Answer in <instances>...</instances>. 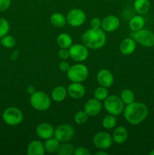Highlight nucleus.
Listing matches in <instances>:
<instances>
[{
  "instance_id": "9",
  "label": "nucleus",
  "mask_w": 154,
  "mask_h": 155,
  "mask_svg": "<svg viewBox=\"0 0 154 155\" xmlns=\"http://www.w3.org/2000/svg\"><path fill=\"white\" fill-rule=\"evenodd\" d=\"M69 57L77 62L87 60L89 55L88 48L84 44H72L69 48Z\"/></svg>"
},
{
  "instance_id": "34",
  "label": "nucleus",
  "mask_w": 154,
  "mask_h": 155,
  "mask_svg": "<svg viewBox=\"0 0 154 155\" xmlns=\"http://www.w3.org/2000/svg\"><path fill=\"white\" fill-rule=\"evenodd\" d=\"M91 152L85 147H78L74 150V155H90Z\"/></svg>"
},
{
  "instance_id": "32",
  "label": "nucleus",
  "mask_w": 154,
  "mask_h": 155,
  "mask_svg": "<svg viewBox=\"0 0 154 155\" xmlns=\"http://www.w3.org/2000/svg\"><path fill=\"white\" fill-rule=\"evenodd\" d=\"M10 30V24L5 18H0V39L8 34Z\"/></svg>"
},
{
  "instance_id": "12",
  "label": "nucleus",
  "mask_w": 154,
  "mask_h": 155,
  "mask_svg": "<svg viewBox=\"0 0 154 155\" xmlns=\"http://www.w3.org/2000/svg\"><path fill=\"white\" fill-rule=\"evenodd\" d=\"M120 26V21L119 18L116 15H107L101 22V27L105 32L112 33L119 29Z\"/></svg>"
},
{
  "instance_id": "29",
  "label": "nucleus",
  "mask_w": 154,
  "mask_h": 155,
  "mask_svg": "<svg viewBox=\"0 0 154 155\" xmlns=\"http://www.w3.org/2000/svg\"><path fill=\"white\" fill-rule=\"evenodd\" d=\"M108 95V88L104 87V86H100L99 87L95 89V90L94 91V98H95L96 99L99 100L101 101H104L107 98Z\"/></svg>"
},
{
  "instance_id": "10",
  "label": "nucleus",
  "mask_w": 154,
  "mask_h": 155,
  "mask_svg": "<svg viewBox=\"0 0 154 155\" xmlns=\"http://www.w3.org/2000/svg\"><path fill=\"white\" fill-rule=\"evenodd\" d=\"M113 137L106 132H99L94 136L92 143L95 148L100 150H107L113 145Z\"/></svg>"
},
{
  "instance_id": "20",
  "label": "nucleus",
  "mask_w": 154,
  "mask_h": 155,
  "mask_svg": "<svg viewBox=\"0 0 154 155\" xmlns=\"http://www.w3.org/2000/svg\"><path fill=\"white\" fill-rule=\"evenodd\" d=\"M67 89L63 86H56L51 92V98L55 102H61L64 101L67 95Z\"/></svg>"
},
{
  "instance_id": "7",
  "label": "nucleus",
  "mask_w": 154,
  "mask_h": 155,
  "mask_svg": "<svg viewBox=\"0 0 154 155\" xmlns=\"http://www.w3.org/2000/svg\"><path fill=\"white\" fill-rule=\"evenodd\" d=\"M130 37L146 48L154 46V33L149 30L143 28L137 31H132L130 33Z\"/></svg>"
},
{
  "instance_id": "5",
  "label": "nucleus",
  "mask_w": 154,
  "mask_h": 155,
  "mask_svg": "<svg viewBox=\"0 0 154 155\" xmlns=\"http://www.w3.org/2000/svg\"><path fill=\"white\" fill-rule=\"evenodd\" d=\"M66 75L72 83H82L88 77V68L82 64H76L70 66Z\"/></svg>"
},
{
  "instance_id": "41",
  "label": "nucleus",
  "mask_w": 154,
  "mask_h": 155,
  "mask_svg": "<svg viewBox=\"0 0 154 155\" xmlns=\"http://www.w3.org/2000/svg\"><path fill=\"white\" fill-rule=\"evenodd\" d=\"M149 155H154V149L152 150V151H151L149 153Z\"/></svg>"
},
{
  "instance_id": "23",
  "label": "nucleus",
  "mask_w": 154,
  "mask_h": 155,
  "mask_svg": "<svg viewBox=\"0 0 154 155\" xmlns=\"http://www.w3.org/2000/svg\"><path fill=\"white\" fill-rule=\"evenodd\" d=\"M150 8L149 0H135L134 2V9L139 15H145Z\"/></svg>"
},
{
  "instance_id": "28",
  "label": "nucleus",
  "mask_w": 154,
  "mask_h": 155,
  "mask_svg": "<svg viewBox=\"0 0 154 155\" xmlns=\"http://www.w3.org/2000/svg\"><path fill=\"white\" fill-rule=\"evenodd\" d=\"M74 150H75V148L73 145L64 142L63 144H60L57 153L59 155H72L74 154Z\"/></svg>"
},
{
  "instance_id": "14",
  "label": "nucleus",
  "mask_w": 154,
  "mask_h": 155,
  "mask_svg": "<svg viewBox=\"0 0 154 155\" xmlns=\"http://www.w3.org/2000/svg\"><path fill=\"white\" fill-rule=\"evenodd\" d=\"M102 107L101 101L93 98L86 101L84 106V110L89 117H95L101 113Z\"/></svg>"
},
{
  "instance_id": "18",
  "label": "nucleus",
  "mask_w": 154,
  "mask_h": 155,
  "mask_svg": "<svg viewBox=\"0 0 154 155\" xmlns=\"http://www.w3.org/2000/svg\"><path fill=\"white\" fill-rule=\"evenodd\" d=\"M44 144L39 140H33L29 143L27 148L28 155H44L45 154Z\"/></svg>"
},
{
  "instance_id": "37",
  "label": "nucleus",
  "mask_w": 154,
  "mask_h": 155,
  "mask_svg": "<svg viewBox=\"0 0 154 155\" xmlns=\"http://www.w3.org/2000/svg\"><path fill=\"white\" fill-rule=\"evenodd\" d=\"M70 68V65L66 61H62L60 64H59V69L62 71V72H67L68 70Z\"/></svg>"
},
{
  "instance_id": "4",
  "label": "nucleus",
  "mask_w": 154,
  "mask_h": 155,
  "mask_svg": "<svg viewBox=\"0 0 154 155\" xmlns=\"http://www.w3.org/2000/svg\"><path fill=\"white\" fill-rule=\"evenodd\" d=\"M104 107L107 113L116 117L123 113L125 104L119 96L115 95H108L104 101Z\"/></svg>"
},
{
  "instance_id": "26",
  "label": "nucleus",
  "mask_w": 154,
  "mask_h": 155,
  "mask_svg": "<svg viewBox=\"0 0 154 155\" xmlns=\"http://www.w3.org/2000/svg\"><path fill=\"white\" fill-rule=\"evenodd\" d=\"M117 124V120L116 116L109 114L108 115L105 116L102 120L103 127L106 130H112L116 127Z\"/></svg>"
},
{
  "instance_id": "31",
  "label": "nucleus",
  "mask_w": 154,
  "mask_h": 155,
  "mask_svg": "<svg viewBox=\"0 0 154 155\" xmlns=\"http://www.w3.org/2000/svg\"><path fill=\"white\" fill-rule=\"evenodd\" d=\"M88 117L89 116L85 110H79L74 115V121L78 125H82L87 122Z\"/></svg>"
},
{
  "instance_id": "42",
  "label": "nucleus",
  "mask_w": 154,
  "mask_h": 155,
  "mask_svg": "<svg viewBox=\"0 0 154 155\" xmlns=\"http://www.w3.org/2000/svg\"><path fill=\"white\" fill-rule=\"evenodd\" d=\"M108 1H114V0H108Z\"/></svg>"
},
{
  "instance_id": "24",
  "label": "nucleus",
  "mask_w": 154,
  "mask_h": 155,
  "mask_svg": "<svg viewBox=\"0 0 154 155\" xmlns=\"http://www.w3.org/2000/svg\"><path fill=\"white\" fill-rule=\"evenodd\" d=\"M50 22L55 27H63L67 23L66 18L61 13L55 12L50 17Z\"/></svg>"
},
{
  "instance_id": "1",
  "label": "nucleus",
  "mask_w": 154,
  "mask_h": 155,
  "mask_svg": "<svg viewBox=\"0 0 154 155\" xmlns=\"http://www.w3.org/2000/svg\"><path fill=\"white\" fill-rule=\"evenodd\" d=\"M147 106L141 102H134L127 104L123 110V116L131 125H138L145 120L148 116Z\"/></svg>"
},
{
  "instance_id": "40",
  "label": "nucleus",
  "mask_w": 154,
  "mask_h": 155,
  "mask_svg": "<svg viewBox=\"0 0 154 155\" xmlns=\"http://www.w3.org/2000/svg\"><path fill=\"white\" fill-rule=\"evenodd\" d=\"M18 55H19V52H18V51H14L11 55V59H13V60L17 59L18 58Z\"/></svg>"
},
{
  "instance_id": "2",
  "label": "nucleus",
  "mask_w": 154,
  "mask_h": 155,
  "mask_svg": "<svg viewBox=\"0 0 154 155\" xmlns=\"http://www.w3.org/2000/svg\"><path fill=\"white\" fill-rule=\"evenodd\" d=\"M82 44L92 50L100 49L106 45L107 35L103 29H89L82 36Z\"/></svg>"
},
{
  "instance_id": "21",
  "label": "nucleus",
  "mask_w": 154,
  "mask_h": 155,
  "mask_svg": "<svg viewBox=\"0 0 154 155\" xmlns=\"http://www.w3.org/2000/svg\"><path fill=\"white\" fill-rule=\"evenodd\" d=\"M145 25V19L141 15H135L129 21V28L131 31H137L143 28Z\"/></svg>"
},
{
  "instance_id": "35",
  "label": "nucleus",
  "mask_w": 154,
  "mask_h": 155,
  "mask_svg": "<svg viewBox=\"0 0 154 155\" xmlns=\"http://www.w3.org/2000/svg\"><path fill=\"white\" fill-rule=\"evenodd\" d=\"M11 0H0V12H4L9 8Z\"/></svg>"
},
{
  "instance_id": "38",
  "label": "nucleus",
  "mask_w": 154,
  "mask_h": 155,
  "mask_svg": "<svg viewBox=\"0 0 154 155\" xmlns=\"http://www.w3.org/2000/svg\"><path fill=\"white\" fill-rule=\"evenodd\" d=\"M36 92V89H35L34 86H28V88H27V92H28L29 94H30V95H31V94H33V92Z\"/></svg>"
},
{
  "instance_id": "15",
  "label": "nucleus",
  "mask_w": 154,
  "mask_h": 155,
  "mask_svg": "<svg viewBox=\"0 0 154 155\" xmlns=\"http://www.w3.org/2000/svg\"><path fill=\"white\" fill-rule=\"evenodd\" d=\"M36 133L38 137L46 140L54 136V128L51 124L48 123H42L37 126Z\"/></svg>"
},
{
  "instance_id": "8",
  "label": "nucleus",
  "mask_w": 154,
  "mask_h": 155,
  "mask_svg": "<svg viewBox=\"0 0 154 155\" xmlns=\"http://www.w3.org/2000/svg\"><path fill=\"white\" fill-rule=\"evenodd\" d=\"M74 136H75V129L69 124H61L54 129V136L60 142H69L74 137Z\"/></svg>"
},
{
  "instance_id": "3",
  "label": "nucleus",
  "mask_w": 154,
  "mask_h": 155,
  "mask_svg": "<svg viewBox=\"0 0 154 155\" xmlns=\"http://www.w3.org/2000/svg\"><path fill=\"white\" fill-rule=\"evenodd\" d=\"M30 103L32 107L39 111L47 110L51 106V98L43 91H36L30 95Z\"/></svg>"
},
{
  "instance_id": "25",
  "label": "nucleus",
  "mask_w": 154,
  "mask_h": 155,
  "mask_svg": "<svg viewBox=\"0 0 154 155\" xmlns=\"http://www.w3.org/2000/svg\"><path fill=\"white\" fill-rule=\"evenodd\" d=\"M60 142L54 136V138L51 137L50 139H46L45 142L44 143L45 151L48 153H56L58 150L60 146Z\"/></svg>"
},
{
  "instance_id": "16",
  "label": "nucleus",
  "mask_w": 154,
  "mask_h": 155,
  "mask_svg": "<svg viewBox=\"0 0 154 155\" xmlns=\"http://www.w3.org/2000/svg\"><path fill=\"white\" fill-rule=\"evenodd\" d=\"M67 94L74 99H80L85 94V88L81 83H72L66 88Z\"/></svg>"
},
{
  "instance_id": "13",
  "label": "nucleus",
  "mask_w": 154,
  "mask_h": 155,
  "mask_svg": "<svg viewBox=\"0 0 154 155\" xmlns=\"http://www.w3.org/2000/svg\"><path fill=\"white\" fill-rule=\"evenodd\" d=\"M97 81L98 84L106 88L113 86L114 77L111 71L107 69H101L97 74Z\"/></svg>"
},
{
  "instance_id": "33",
  "label": "nucleus",
  "mask_w": 154,
  "mask_h": 155,
  "mask_svg": "<svg viewBox=\"0 0 154 155\" xmlns=\"http://www.w3.org/2000/svg\"><path fill=\"white\" fill-rule=\"evenodd\" d=\"M57 54H58V57L61 60L66 61V59H68L69 58V49L68 48H60L58 51Z\"/></svg>"
},
{
  "instance_id": "17",
  "label": "nucleus",
  "mask_w": 154,
  "mask_h": 155,
  "mask_svg": "<svg viewBox=\"0 0 154 155\" xmlns=\"http://www.w3.org/2000/svg\"><path fill=\"white\" fill-rule=\"evenodd\" d=\"M137 42L131 37L125 38L119 45V51L124 55H130L136 49Z\"/></svg>"
},
{
  "instance_id": "22",
  "label": "nucleus",
  "mask_w": 154,
  "mask_h": 155,
  "mask_svg": "<svg viewBox=\"0 0 154 155\" xmlns=\"http://www.w3.org/2000/svg\"><path fill=\"white\" fill-rule=\"evenodd\" d=\"M57 44L60 48H68L72 45V38L66 33H62L57 36Z\"/></svg>"
},
{
  "instance_id": "36",
  "label": "nucleus",
  "mask_w": 154,
  "mask_h": 155,
  "mask_svg": "<svg viewBox=\"0 0 154 155\" xmlns=\"http://www.w3.org/2000/svg\"><path fill=\"white\" fill-rule=\"evenodd\" d=\"M101 22H102V21H101L100 18H92L91 21V24H90L91 27V28H94V29L101 28Z\"/></svg>"
},
{
  "instance_id": "30",
  "label": "nucleus",
  "mask_w": 154,
  "mask_h": 155,
  "mask_svg": "<svg viewBox=\"0 0 154 155\" xmlns=\"http://www.w3.org/2000/svg\"><path fill=\"white\" fill-rule=\"evenodd\" d=\"M0 42H1V44L5 48H11L16 44V39H15V38L14 36L8 34L6 36H3L2 38H1Z\"/></svg>"
},
{
  "instance_id": "39",
  "label": "nucleus",
  "mask_w": 154,
  "mask_h": 155,
  "mask_svg": "<svg viewBox=\"0 0 154 155\" xmlns=\"http://www.w3.org/2000/svg\"><path fill=\"white\" fill-rule=\"evenodd\" d=\"M96 155H108V153L105 151V150H100L99 151L95 153Z\"/></svg>"
},
{
  "instance_id": "19",
  "label": "nucleus",
  "mask_w": 154,
  "mask_h": 155,
  "mask_svg": "<svg viewBox=\"0 0 154 155\" xmlns=\"http://www.w3.org/2000/svg\"><path fill=\"white\" fill-rule=\"evenodd\" d=\"M113 142L118 145H122L125 143L128 137V130L124 127H119L114 130L112 136Z\"/></svg>"
},
{
  "instance_id": "11",
  "label": "nucleus",
  "mask_w": 154,
  "mask_h": 155,
  "mask_svg": "<svg viewBox=\"0 0 154 155\" xmlns=\"http://www.w3.org/2000/svg\"><path fill=\"white\" fill-rule=\"evenodd\" d=\"M66 21L69 25L73 27H78L82 25L86 20V15L80 8H72L66 16Z\"/></svg>"
},
{
  "instance_id": "27",
  "label": "nucleus",
  "mask_w": 154,
  "mask_h": 155,
  "mask_svg": "<svg viewBox=\"0 0 154 155\" xmlns=\"http://www.w3.org/2000/svg\"><path fill=\"white\" fill-rule=\"evenodd\" d=\"M120 98L125 104H129L134 101V94L131 89H125L121 92Z\"/></svg>"
},
{
  "instance_id": "6",
  "label": "nucleus",
  "mask_w": 154,
  "mask_h": 155,
  "mask_svg": "<svg viewBox=\"0 0 154 155\" xmlns=\"http://www.w3.org/2000/svg\"><path fill=\"white\" fill-rule=\"evenodd\" d=\"M2 120L7 125L15 127L22 123L24 120V114L18 107H9L3 112Z\"/></svg>"
}]
</instances>
